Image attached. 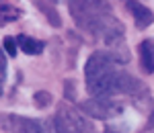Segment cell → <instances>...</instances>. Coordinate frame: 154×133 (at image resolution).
<instances>
[{
	"label": "cell",
	"mask_w": 154,
	"mask_h": 133,
	"mask_svg": "<svg viewBox=\"0 0 154 133\" xmlns=\"http://www.w3.org/2000/svg\"><path fill=\"white\" fill-rule=\"evenodd\" d=\"M111 53L105 49H97L88 55L84 64V84L86 92L95 98H121L125 96L134 107L144 113H152V98L140 78L121 68Z\"/></svg>",
	"instance_id": "cell-1"
},
{
	"label": "cell",
	"mask_w": 154,
	"mask_h": 133,
	"mask_svg": "<svg viewBox=\"0 0 154 133\" xmlns=\"http://www.w3.org/2000/svg\"><path fill=\"white\" fill-rule=\"evenodd\" d=\"M70 16L76 27L97 39L107 53L119 64H128L130 53L125 47V27L113 12L107 0H66Z\"/></svg>",
	"instance_id": "cell-2"
},
{
	"label": "cell",
	"mask_w": 154,
	"mask_h": 133,
	"mask_svg": "<svg viewBox=\"0 0 154 133\" xmlns=\"http://www.w3.org/2000/svg\"><path fill=\"white\" fill-rule=\"evenodd\" d=\"M54 131L56 133H99L95 123L82 111L74 109L68 102H60L54 115Z\"/></svg>",
	"instance_id": "cell-3"
},
{
	"label": "cell",
	"mask_w": 154,
	"mask_h": 133,
	"mask_svg": "<svg viewBox=\"0 0 154 133\" xmlns=\"http://www.w3.org/2000/svg\"><path fill=\"white\" fill-rule=\"evenodd\" d=\"M0 129L6 133H54V125L49 127L48 121L25 117V115H12V113H0Z\"/></svg>",
	"instance_id": "cell-4"
},
{
	"label": "cell",
	"mask_w": 154,
	"mask_h": 133,
	"mask_svg": "<svg viewBox=\"0 0 154 133\" xmlns=\"http://www.w3.org/2000/svg\"><path fill=\"white\" fill-rule=\"evenodd\" d=\"M80 111H82L86 117L91 119H99V121H113V119H119L121 113H123V102L117 100V98H88L80 105Z\"/></svg>",
	"instance_id": "cell-5"
},
{
	"label": "cell",
	"mask_w": 154,
	"mask_h": 133,
	"mask_svg": "<svg viewBox=\"0 0 154 133\" xmlns=\"http://www.w3.org/2000/svg\"><path fill=\"white\" fill-rule=\"evenodd\" d=\"M125 8L131 14L136 29L144 31V29H148L154 23V12L146 4H142V2H138V0H125Z\"/></svg>",
	"instance_id": "cell-6"
},
{
	"label": "cell",
	"mask_w": 154,
	"mask_h": 133,
	"mask_svg": "<svg viewBox=\"0 0 154 133\" xmlns=\"http://www.w3.org/2000/svg\"><path fill=\"white\" fill-rule=\"evenodd\" d=\"M140 55V68L146 74H154V39H144L138 45Z\"/></svg>",
	"instance_id": "cell-7"
},
{
	"label": "cell",
	"mask_w": 154,
	"mask_h": 133,
	"mask_svg": "<svg viewBox=\"0 0 154 133\" xmlns=\"http://www.w3.org/2000/svg\"><path fill=\"white\" fill-rule=\"evenodd\" d=\"M17 43H19V49L27 55H41L45 51V41L35 39L31 35H25V33L17 35Z\"/></svg>",
	"instance_id": "cell-8"
},
{
	"label": "cell",
	"mask_w": 154,
	"mask_h": 133,
	"mask_svg": "<svg viewBox=\"0 0 154 133\" xmlns=\"http://www.w3.org/2000/svg\"><path fill=\"white\" fill-rule=\"evenodd\" d=\"M23 16V8L12 4L8 0H0V27L2 25H8V23H14Z\"/></svg>",
	"instance_id": "cell-9"
},
{
	"label": "cell",
	"mask_w": 154,
	"mask_h": 133,
	"mask_svg": "<svg viewBox=\"0 0 154 133\" xmlns=\"http://www.w3.org/2000/svg\"><path fill=\"white\" fill-rule=\"evenodd\" d=\"M35 4H37V8L45 14V19H48V23L51 25V27H56V29L62 27L60 12L56 10V6H54V4H49V0H35Z\"/></svg>",
	"instance_id": "cell-10"
},
{
	"label": "cell",
	"mask_w": 154,
	"mask_h": 133,
	"mask_svg": "<svg viewBox=\"0 0 154 133\" xmlns=\"http://www.w3.org/2000/svg\"><path fill=\"white\" fill-rule=\"evenodd\" d=\"M51 102H54V96L48 90H37L35 94H33V105H35L37 109H48Z\"/></svg>",
	"instance_id": "cell-11"
},
{
	"label": "cell",
	"mask_w": 154,
	"mask_h": 133,
	"mask_svg": "<svg viewBox=\"0 0 154 133\" xmlns=\"http://www.w3.org/2000/svg\"><path fill=\"white\" fill-rule=\"evenodd\" d=\"M17 47H19L17 37H4V39H2V49H4L8 55H17Z\"/></svg>",
	"instance_id": "cell-12"
},
{
	"label": "cell",
	"mask_w": 154,
	"mask_h": 133,
	"mask_svg": "<svg viewBox=\"0 0 154 133\" xmlns=\"http://www.w3.org/2000/svg\"><path fill=\"white\" fill-rule=\"evenodd\" d=\"M4 80H6V55H4L2 45H0V96L4 90Z\"/></svg>",
	"instance_id": "cell-13"
},
{
	"label": "cell",
	"mask_w": 154,
	"mask_h": 133,
	"mask_svg": "<svg viewBox=\"0 0 154 133\" xmlns=\"http://www.w3.org/2000/svg\"><path fill=\"white\" fill-rule=\"evenodd\" d=\"M64 96H66V100H74L76 98V82L74 80H68V82H64Z\"/></svg>",
	"instance_id": "cell-14"
},
{
	"label": "cell",
	"mask_w": 154,
	"mask_h": 133,
	"mask_svg": "<svg viewBox=\"0 0 154 133\" xmlns=\"http://www.w3.org/2000/svg\"><path fill=\"white\" fill-rule=\"evenodd\" d=\"M51 2H60V0H51Z\"/></svg>",
	"instance_id": "cell-15"
}]
</instances>
